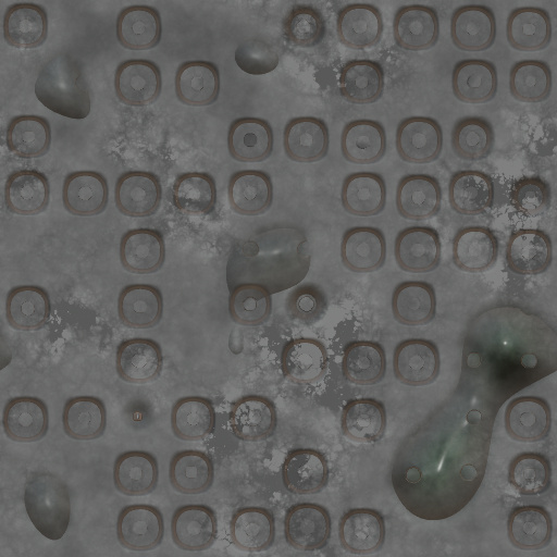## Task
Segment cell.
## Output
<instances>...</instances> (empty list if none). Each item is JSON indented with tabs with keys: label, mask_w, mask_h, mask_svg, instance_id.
Instances as JSON below:
<instances>
[{
	"label": "cell",
	"mask_w": 557,
	"mask_h": 557,
	"mask_svg": "<svg viewBox=\"0 0 557 557\" xmlns=\"http://www.w3.org/2000/svg\"><path fill=\"white\" fill-rule=\"evenodd\" d=\"M552 23L548 12L542 8L523 7L513 10L507 20V39L511 47L521 51H536L548 46Z\"/></svg>",
	"instance_id": "obj_38"
},
{
	"label": "cell",
	"mask_w": 557,
	"mask_h": 557,
	"mask_svg": "<svg viewBox=\"0 0 557 557\" xmlns=\"http://www.w3.org/2000/svg\"><path fill=\"white\" fill-rule=\"evenodd\" d=\"M230 532L237 548L246 552L267 550L275 535L273 515L261 507L240 508L232 517Z\"/></svg>",
	"instance_id": "obj_39"
},
{
	"label": "cell",
	"mask_w": 557,
	"mask_h": 557,
	"mask_svg": "<svg viewBox=\"0 0 557 557\" xmlns=\"http://www.w3.org/2000/svg\"><path fill=\"white\" fill-rule=\"evenodd\" d=\"M48 424L47 406L36 397L12 398L3 410L2 425L5 434L13 441H38L46 435Z\"/></svg>",
	"instance_id": "obj_23"
},
{
	"label": "cell",
	"mask_w": 557,
	"mask_h": 557,
	"mask_svg": "<svg viewBox=\"0 0 557 557\" xmlns=\"http://www.w3.org/2000/svg\"><path fill=\"white\" fill-rule=\"evenodd\" d=\"M306 234L294 226H274L239 244L228 264L230 284H259L270 294L299 284L310 268Z\"/></svg>",
	"instance_id": "obj_2"
},
{
	"label": "cell",
	"mask_w": 557,
	"mask_h": 557,
	"mask_svg": "<svg viewBox=\"0 0 557 557\" xmlns=\"http://www.w3.org/2000/svg\"><path fill=\"white\" fill-rule=\"evenodd\" d=\"M117 311L123 324L135 329L156 325L163 311L159 289L152 285L134 284L123 288L117 300Z\"/></svg>",
	"instance_id": "obj_43"
},
{
	"label": "cell",
	"mask_w": 557,
	"mask_h": 557,
	"mask_svg": "<svg viewBox=\"0 0 557 557\" xmlns=\"http://www.w3.org/2000/svg\"><path fill=\"white\" fill-rule=\"evenodd\" d=\"M507 532L515 547L524 550L541 549L552 540V518L543 507L519 506L508 517Z\"/></svg>",
	"instance_id": "obj_36"
},
{
	"label": "cell",
	"mask_w": 557,
	"mask_h": 557,
	"mask_svg": "<svg viewBox=\"0 0 557 557\" xmlns=\"http://www.w3.org/2000/svg\"><path fill=\"white\" fill-rule=\"evenodd\" d=\"M50 197L47 177L35 170H20L10 175L4 199L11 212L30 215L46 209Z\"/></svg>",
	"instance_id": "obj_37"
},
{
	"label": "cell",
	"mask_w": 557,
	"mask_h": 557,
	"mask_svg": "<svg viewBox=\"0 0 557 557\" xmlns=\"http://www.w3.org/2000/svg\"><path fill=\"white\" fill-rule=\"evenodd\" d=\"M177 98L188 106H208L214 102L220 91V75L213 63L188 61L175 75Z\"/></svg>",
	"instance_id": "obj_32"
},
{
	"label": "cell",
	"mask_w": 557,
	"mask_h": 557,
	"mask_svg": "<svg viewBox=\"0 0 557 557\" xmlns=\"http://www.w3.org/2000/svg\"><path fill=\"white\" fill-rule=\"evenodd\" d=\"M51 144L48 121L38 115H20L11 120L7 129L8 148L21 158H38Z\"/></svg>",
	"instance_id": "obj_53"
},
{
	"label": "cell",
	"mask_w": 557,
	"mask_h": 557,
	"mask_svg": "<svg viewBox=\"0 0 557 557\" xmlns=\"http://www.w3.org/2000/svg\"><path fill=\"white\" fill-rule=\"evenodd\" d=\"M158 476V462L147 451H125L114 462L113 479L115 487L122 494L128 496L149 494L156 488Z\"/></svg>",
	"instance_id": "obj_35"
},
{
	"label": "cell",
	"mask_w": 557,
	"mask_h": 557,
	"mask_svg": "<svg viewBox=\"0 0 557 557\" xmlns=\"http://www.w3.org/2000/svg\"><path fill=\"white\" fill-rule=\"evenodd\" d=\"M228 199L232 208L240 214H260L272 203L271 178L262 171H239L230 180Z\"/></svg>",
	"instance_id": "obj_42"
},
{
	"label": "cell",
	"mask_w": 557,
	"mask_h": 557,
	"mask_svg": "<svg viewBox=\"0 0 557 557\" xmlns=\"http://www.w3.org/2000/svg\"><path fill=\"white\" fill-rule=\"evenodd\" d=\"M284 374L297 384L320 380L327 368V352L322 343L313 338H295L282 351Z\"/></svg>",
	"instance_id": "obj_29"
},
{
	"label": "cell",
	"mask_w": 557,
	"mask_h": 557,
	"mask_svg": "<svg viewBox=\"0 0 557 557\" xmlns=\"http://www.w3.org/2000/svg\"><path fill=\"white\" fill-rule=\"evenodd\" d=\"M510 92L519 101L540 102L552 89V72L547 63L539 60L517 62L510 70Z\"/></svg>",
	"instance_id": "obj_55"
},
{
	"label": "cell",
	"mask_w": 557,
	"mask_h": 557,
	"mask_svg": "<svg viewBox=\"0 0 557 557\" xmlns=\"http://www.w3.org/2000/svg\"><path fill=\"white\" fill-rule=\"evenodd\" d=\"M283 33L294 46H317L325 34L323 15L311 5H295L283 22Z\"/></svg>",
	"instance_id": "obj_59"
},
{
	"label": "cell",
	"mask_w": 557,
	"mask_h": 557,
	"mask_svg": "<svg viewBox=\"0 0 557 557\" xmlns=\"http://www.w3.org/2000/svg\"><path fill=\"white\" fill-rule=\"evenodd\" d=\"M398 267L411 273L433 271L441 261V242L437 232L428 226L403 230L394 247Z\"/></svg>",
	"instance_id": "obj_9"
},
{
	"label": "cell",
	"mask_w": 557,
	"mask_h": 557,
	"mask_svg": "<svg viewBox=\"0 0 557 557\" xmlns=\"http://www.w3.org/2000/svg\"><path fill=\"white\" fill-rule=\"evenodd\" d=\"M228 422L237 438L257 442L273 434L277 416L271 400L259 395H248L233 405Z\"/></svg>",
	"instance_id": "obj_14"
},
{
	"label": "cell",
	"mask_w": 557,
	"mask_h": 557,
	"mask_svg": "<svg viewBox=\"0 0 557 557\" xmlns=\"http://www.w3.org/2000/svg\"><path fill=\"white\" fill-rule=\"evenodd\" d=\"M392 310L395 319L405 325L429 323L436 312L435 292L426 282H403L394 290Z\"/></svg>",
	"instance_id": "obj_47"
},
{
	"label": "cell",
	"mask_w": 557,
	"mask_h": 557,
	"mask_svg": "<svg viewBox=\"0 0 557 557\" xmlns=\"http://www.w3.org/2000/svg\"><path fill=\"white\" fill-rule=\"evenodd\" d=\"M496 412L485 406H444L403 440L391 476L407 510L441 520L471 500L485 474Z\"/></svg>",
	"instance_id": "obj_1"
},
{
	"label": "cell",
	"mask_w": 557,
	"mask_h": 557,
	"mask_svg": "<svg viewBox=\"0 0 557 557\" xmlns=\"http://www.w3.org/2000/svg\"><path fill=\"white\" fill-rule=\"evenodd\" d=\"M213 475V463L202 451L182 450L171 459L170 481L180 493L200 494L208 491L212 485Z\"/></svg>",
	"instance_id": "obj_52"
},
{
	"label": "cell",
	"mask_w": 557,
	"mask_h": 557,
	"mask_svg": "<svg viewBox=\"0 0 557 557\" xmlns=\"http://www.w3.org/2000/svg\"><path fill=\"white\" fill-rule=\"evenodd\" d=\"M451 86L455 96L463 102H486L497 90L496 69L486 60H462L454 67Z\"/></svg>",
	"instance_id": "obj_34"
},
{
	"label": "cell",
	"mask_w": 557,
	"mask_h": 557,
	"mask_svg": "<svg viewBox=\"0 0 557 557\" xmlns=\"http://www.w3.org/2000/svg\"><path fill=\"white\" fill-rule=\"evenodd\" d=\"M108 197L107 181L97 172H74L64 181L63 203L75 215L88 216L100 213L107 207Z\"/></svg>",
	"instance_id": "obj_27"
},
{
	"label": "cell",
	"mask_w": 557,
	"mask_h": 557,
	"mask_svg": "<svg viewBox=\"0 0 557 557\" xmlns=\"http://www.w3.org/2000/svg\"><path fill=\"white\" fill-rule=\"evenodd\" d=\"M172 201L181 211L209 213L216 202L215 183L207 173L182 174L173 184Z\"/></svg>",
	"instance_id": "obj_54"
},
{
	"label": "cell",
	"mask_w": 557,
	"mask_h": 557,
	"mask_svg": "<svg viewBox=\"0 0 557 557\" xmlns=\"http://www.w3.org/2000/svg\"><path fill=\"white\" fill-rule=\"evenodd\" d=\"M116 534L119 542L128 549H153L163 539V517L151 505L126 506L117 517Z\"/></svg>",
	"instance_id": "obj_8"
},
{
	"label": "cell",
	"mask_w": 557,
	"mask_h": 557,
	"mask_svg": "<svg viewBox=\"0 0 557 557\" xmlns=\"http://www.w3.org/2000/svg\"><path fill=\"white\" fill-rule=\"evenodd\" d=\"M227 146L232 157L238 161H262L272 152V128L262 119H237L230 126Z\"/></svg>",
	"instance_id": "obj_30"
},
{
	"label": "cell",
	"mask_w": 557,
	"mask_h": 557,
	"mask_svg": "<svg viewBox=\"0 0 557 557\" xmlns=\"http://www.w3.org/2000/svg\"><path fill=\"white\" fill-rule=\"evenodd\" d=\"M385 256V238L377 228L357 226L346 231L343 236L341 244L342 261L352 272L376 271L383 265Z\"/></svg>",
	"instance_id": "obj_22"
},
{
	"label": "cell",
	"mask_w": 557,
	"mask_h": 557,
	"mask_svg": "<svg viewBox=\"0 0 557 557\" xmlns=\"http://www.w3.org/2000/svg\"><path fill=\"white\" fill-rule=\"evenodd\" d=\"M507 433L520 442H536L550 430V408L543 398L521 396L511 400L504 416Z\"/></svg>",
	"instance_id": "obj_17"
},
{
	"label": "cell",
	"mask_w": 557,
	"mask_h": 557,
	"mask_svg": "<svg viewBox=\"0 0 557 557\" xmlns=\"http://www.w3.org/2000/svg\"><path fill=\"white\" fill-rule=\"evenodd\" d=\"M341 423L348 438L359 443L376 442L385 432V408L373 398L352 399L344 407Z\"/></svg>",
	"instance_id": "obj_45"
},
{
	"label": "cell",
	"mask_w": 557,
	"mask_h": 557,
	"mask_svg": "<svg viewBox=\"0 0 557 557\" xmlns=\"http://www.w3.org/2000/svg\"><path fill=\"white\" fill-rule=\"evenodd\" d=\"M329 131L325 123L313 116L290 120L284 131L287 157L297 162L323 159L329 150Z\"/></svg>",
	"instance_id": "obj_25"
},
{
	"label": "cell",
	"mask_w": 557,
	"mask_h": 557,
	"mask_svg": "<svg viewBox=\"0 0 557 557\" xmlns=\"http://www.w3.org/2000/svg\"><path fill=\"white\" fill-rule=\"evenodd\" d=\"M172 539L185 550H205L216 539L215 513L205 505H186L176 509L171 522Z\"/></svg>",
	"instance_id": "obj_15"
},
{
	"label": "cell",
	"mask_w": 557,
	"mask_h": 557,
	"mask_svg": "<svg viewBox=\"0 0 557 557\" xmlns=\"http://www.w3.org/2000/svg\"><path fill=\"white\" fill-rule=\"evenodd\" d=\"M115 364L122 380L145 384L159 376L163 364L162 351L152 339H127L117 348Z\"/></svg>",
	"instance_id": "obj_21"
},
{
	"label": "cell",
	"mask_w": 557,
	"mask_h": 557,
	"mask_svg": "<svg viewBox=\"0 0 557 557\" xmlns=\"http://www.w3.org/2000/svg\"><path fill=\"white\" fill-rule=\"evenodd\" d=\"M7 319L11 326L33 331L47 323L51 306L48 294L38 286L12 288L7 297Z\"/></svg>",
	"instance_id": "obj_48"
},
{
	"label": "cell",
	"mask_w": 557,
	"mask_h": 557,
	"mask_svg": "<svg viewBox=\"0 0 557 557\" xmlns=\"http://www.w3.org/2000/svg\"><path fill=\"white\" fill-rule=\"evenodd\" d=\"M62 423L65 433L74 440L100 437L107 424L104 404L94 396H77L66 401Z\"/></svg>",
	"instance_id": "obj_50"
},
{
	"label": "cell",
	"mask_w": 557,
	"mask_h": 557,
	"mask_svg": "<svg viewBox=\"0 0 557 557\" xmlns=\"http://www.w3.org/2000/svg\"><path fill=\"white\" fill-rule=\"evenodd\" d=\"M386 369L384 349L370 341L349 343L344 350L342 370L345 379L357 385L380 382Z\"/></svg>",
	"instance_id": "obj_49"
},
{
	"label": "cell",
	"mask_w": 557,
	"mask_h": 557,
	"mask_svg": "<svg viewBox=\"0 0 557 557\" xmlns=\"http://www.w3.org/2000/svg\"><path fill=\"white\" fill-rule=\"evenodd\" d=\"M159 178L149 172L124 173L115 185V203L125 215L143 218L157 211L161 201Z\"/></svg>",
	"instance_id": "obj_20"
},
{
	"label": "cell",
	"mask_w": 557,
	"mask_h": 557,
	"mask_svg": "<svg viewBox=\"0 0 557 557\" xmlns=\"http://www.w3.org/2000/svg\"><path fill=\"white\" fill-rule=\"evenodd\" d=\"M215 425L211 401L200 396L183 397L171 412L174 435L184 441H199L210 435Z\"/></svg>",
	"instance_id": "obj_51"
},
{
	"label": "cell",
	"mask_w": 557,
	"mask_h": 557,
	"mask_svg": "<svg viewBox=\"0 0 557 557\" xmlns=\"http://www.w3.org/2000/svg\"><path fill=\"white\" fill-rule=\"evenodd\" d=\"M341 199L345 210L354 215H375L385 206L384 180L372 172L352 173L343 183Z\"/></svg>",
	"instance_id": "obj_44"
},
{
	"label": "cell",
	"mask_w": 557,
	"mask_h": 557,
	"mask_svg": "<svg viewBox=\"0 0 557 557\" xmlns=\"http://www.w3.org/2000/svg\"><path fill=\"white\" fill-rule=\"evenodd\" d=\"M508 481L521 495L534 496L544 493L552 481L548 459L539 453L517 455L509 465Z\"/></svg>",
	"instance_id": "obj_56"
},
{
	"label": "cell",
	"mask_w": 557,
	"mask_h": 557,
	"mask_svg": "<svg viewBox=\"0 0 557 557\" xmlns=\"http://www.w3.org/2000/svg\"><path fill=\"white\" fill-rule=\"evenodd\" d=\"M326 309V296L315 284L306 283L297 286L287 299L288 315L301 324L317 323L323 318Z\"/></svg>",
	"instance_id": "obj_60"
},
{
	"label": "cell",
	"mask_w": 557,
	"mask_h": 557,
	"mask_svg": "<svg viewBox=\"0 0 557 557\" xmlns=\"http://www.w3.org/2000/svg\"><path fill=\"white\" fill-rule=\"evenodd\" d=\"M440 364L438 349L428 339H406L396 347L394 352L395 376L406 385L431 384L438 375Z\"/></svg>",
	"instance_id": "obj_6"
},
{
	"label": "cell",
	"mask_w": 557,
	"mask_h": 557,
	"mask_svg": "<svg viewBox=\"0 0 557 557\" xmlns=\"http://www.w3.org/2000/svg\"><path fill=\"white\" fill-rule=\"evenodd\" d=\"M26 512L37 531L51 541L66 532L71 518L70 493L65 483L49 472H35L25 483Z\"/></svg>",
	"instance_id": "obj_4"
},
{
	"label": "cell",
	"mask_w": 557,
	"mask_h": 557,
	"mask_svg": "<svg viewBox=\"0 0 557 557\" xmlns=\"http://www.w3.org/2000/svg\"><path fill=\"white\" fill-rule=\"evenodd\" d=\"M393 32L400 48L411 51L429 49L438 39L437 13L433 8L422 4L401 7L395 14Z\"/></svg>",
	"instance_id": "obj_13"
},
{
	"label": "cell",
	"mask_w": 557,
	"mask_h": 557,
	"mask_svg": "<svg viewBox=\"0 0 557 557\" xmlns=\"http://www.w3.org/2000/svg\"><path fill=\"white\" fill-rule=\"evenodd\" d=\"M161 85L159 67L148 60H127L117 66L114 76L116 96L134 107L153 102L160 95Z\"/></svg>",
	"instance_id": "obj_10"
},
{
	"label": "cell",
	"mask_w": 557,
	"mask_h": 557,
	"mask_svg": "<svg viewBox=\"0 0 557 557\" xmlns=\"http://www.w3.org/2000/svg\"><path fill=\"white\" fill-rule=\"evenodd\" d=\"M165 246L162 235L151 228H135L124 234L120 244L123 267L133 273L158 271L164 261Z\"/></svg>",
	"instance_id": "obj_28"
},
{
	"label": "cell",
	"mask_w": 557,
	"mask_h": 557,
	"mask_svg": "<svg viewBox=\"0 0 557 557\" xmlns=\"http://www.w3.org/2000/svg\"><path fill=\"white\" fill-rule=\"evenodd\" d=\"M442 190L438 181L428 174L404 176L397 186L396 206L408 220H428L441 209Z\"/></svg>",
	"instance_id": "obj_18"
},
{
	"label": "cell",
	"mask_w": 557,
	"mask_h": 557,
	"mask_svg": "<svg viewBox=\"0 0 557 557\" xmlns=\"http://www.w3.org/2000/svg\"><path fill=\"white\" fill-rule=\"evenodd\" d=\"M161 18L148 5H131L121 11L116 20V36L122 46L145 50L157 46L161 38Z\"/></svg>",
	"instance_id": "obj_40"
},
{
	"label": "cell",
	"mask_w": 557,
	"mask_h": 557,
	"mask_svg": "<svg viewBox=\"0 0 557 557\" xmlns=\"http://www.w3.org/2000/svg\"><path fill=\"white\" fill-rule=\"evenodd\" d=\"M37 99L49 110L81 120L90 113V97L79 64L61 53L49 60L35 83Z\"/></svg>",
	"instance_id": "obj_3"
},
{
	"label": "cell",
	"mask_w": 557,
	"mask_h": 557,
	"mask_svg": "<svg viewBox=\"0 0 557 557\" xmlns=\"http://www.w3.org/2000/svg\"><path fill=\"white\" fill-rule=\"evenodd\" d=\"M553 246L549 236L536 228L519 230L511 234L506 247L508 268L520 275L545 272L552 263Z\"/></svg>",
	"instance_id": "obj_11"
},
{
	"label": "cell",
	"mask_w": 557,
	"mask_h": 557,
	"mask_svg": "<svg viewBox=\"0 0 557 557\" xmlns=\"http://www.w3.org/2000/svg\"><path fill=\"white\" fill-rule=\"evenodd\" d=\"M284 486L293 494L306 495L320 492L329 480L325 457L311 448L289 451L282 466Z\"/></svg>",
	"instance_id": "obj_19"
},
{
	"label": "cell",
	"mask_w": 557,
	"mask_h": 557,
	"mask_svg": "<svg viewBox=\"0 0 557 557\" xmlns=\"http://www.w3.org/2000/svg\"><path fill=\"white\" fill-rule=\"evenodd\" d=\"M338 537L343 548L349 553H374L384 544V518L371 508L350 509L341 518Z\"/></svg>",
	"instance_id": "obj_12"
},
{
	"label": "cell",
	"mask_w": 557,
	"mask_h": 557,
	"mask_svg": "<svg viewBox=\"0 0 557 557\" xmlns=\"http://www.w3.org/2000/svg\"><path fill=\"white\" fill-rule=\"evenodd\" d=\"M443 133L440 124L426 116L403 120L396 132L399 157L410 163H428L440 157Z\"/></svg>",
	"instance_id": "obj_7"
},
{
	"label": "cell",
	"mask_w": 557,
	"mask_h": 557,
	"mask_svg": "<svg viewBox=\"0 0 557 557\" xmlns=\"http://www.w3.org/2000/svg\"><path fill=\"white\" fill-rule=\"evenodd\" d=\"M450 35L455 46L465 51L490 48L496 36V22L492 10L469 4L458 8L450 21Z\"/></svg>",
	"instance_id": "obj_16"
},
{
	"label": "cell",
	"mask_w": 557,
	"mask_h": 557,
	"mask_svg": "<svg viewBox=\"0 0 557 557\" xmlns=\"http://www.w3.org/2000/svg\"><path fill=\"white\" fill-rule=\"evenodd\" d=\"M48 34L46 11L35 3H16L8 8L3 18L5 41L16 48H36Z\"/></svg>",
	"instance_id": "obj_33"
},
{
	"label": "cell",
	"mask_w": 557,
	"mask_h": 557,
	"mask_svg": "<svg viewBox=\"0 0 557 557\" xmlns=\"http://www.w3.org/2000/svg\"><path fill=\"white\" fill-rule=\"evenodd\" d=\"M550 188L540 177H523L517 181L510 190L513 208L528 216L545 212L550 206Z\"/></svg>",
	"instance_id": "obj_61"
},
{
	"label": "cell",
	"mask_w": 557,
	"mask_h": 557,
	"mask_svg": "<svg viewBox=\"0 0 557 557\" xmlns=\"http://www.w3.org/2000/svg\"><path fill=\"white\" fill-rule=\"evenodd\" d=\"M450 207L460 214L476 215L487 211L494 200V185L491 177L480 171L456 172L449 182Z\"/></svg>",
	"instance_id": "obj_31"
},
{
	"label": "cell",
	"mask_w": 557,
	"mask_h": 557,
	"mask_svg": "<svg viewBox=\"0 0 557 557\" xmlns=\"http://www.w3.org/2000/svg\"><path fill=\"white\" fill-rule=\"evenodd\" d=\"M341 147L345 159L350 162L374 163L385 153V131L376 121H351L343 129Z\"/></svg>",
	"instance_id": "obj_41"
},
{
	"label": "cell",
	"mask_w": 557,
	"mask_h": 557,
	"mask_svg": "<svg viewBox=\"0 0 557 557\" xmlns=\"http://www.w3.org/2000/svg\"><path fill=\"white\" fill-rule=\"evenodd\" d=\"M331 517L317 504L301 503L292 506L285 516V537L298 550L323 548L331 535Z\"/></svg>",
	"instance_id": "obj_5"
},
{
	"label": "cell",
	"mask_w": 557,
	"mask_h": 557,
	"mask_svg": "<svg viewBox=\"0 0 557 557\" xmlns=\"http://www.w3.org/2000/svg\"><path fill=\"white\" fill-rule=\"evenodd\" d=\"M497 255V238L487 227L467 226L455 235L453 261L462 271L483 272L495 263Z\"/></svg>",
	"instance_id": "obj_24"
},
{
	"label": "cell",
	"mask_w": 557,
	"mask_h": 557,
	"mask_svg": "<svg viewBox=\"0 0 557 557\" xmlns=\"http://www.w3.org/2000/svg\"><path fill=\"white\" fill-rule=\"evenodd\" d=\"M455 153L463 160H482L486 158L494 145L491 124L483 117L468 116L459 120L451 133Z\"/></svg>",
	"instance_id": "obj_58"
},
{
	"label": "cell",
	"mask_w": 557,
	"mask_h": 557,
	"mask_svg": "<svg viewBox=\"0 0 557 557\" xmlns=\"http://www.w3.org/2000/svg\"><path fill=\"white\" fill-rule=\"evenodd\" d=\"M339 91L348 102L366 104L376 101L384 87V73L371 60H352L341 70Z\"/></svg>",
	"instance_id": "obj_46"
},
{
	"label": "cell",
	"mask_w": 557,
	"mask_h": 557,
	"mask_svg": "<svg viewBox=\"0 0 557 557\" xmlns=\"http://www.w3.org/2000/svg\"><path fill=\"white\" fill-rule=\"evenodd\" d=\"M337 35L347 47L363 49L376 45L383 33V18L379 9L368 3L344 7L337 16Z\"/></svg>",
	"instance_id": "obj_26"
},
{
	"label": "cell",
	"mask_w": 557,
	"mask_h": 557,
	"mask_svg": "<svg viewBox=\"0 0 557 557\" xmlns=\"http://www.w3.org/2000/svg\"><path fill=\"white\" fill-rule=\"evenodd\" d=\"M238 67L251 75H262L272 72L278 64L276 49L268 41L259 38L242 42L234 53Z\"/></svg>",
	"instance_id": "obj_62"
},
{
	"label": "cell",
	"mask_w": 557,
	"mask_h": 557,
	"mask_svg": "<svg viewBox=\"0 0 557 557\" xmlns=\"http://www.w3.org/2000/svg\"><path fill=\"white\" fill-rule=\"evenodd\" d=\"M271 308V294L259 284L243 283L231 292L228 311L238 324L260 325L270 317Z\"/></svg>",
	"instance_id": "obj_57"
}]
</instances>
